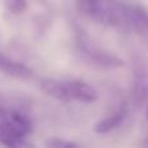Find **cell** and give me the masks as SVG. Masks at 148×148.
<instances>
[{"label": "cell", "instance_id": "6da1fadb", "mask_svg": "<svg viewBox=\"0 0 148 148\" xmlns=\"http://www.w3.org/2000/svg\"><path fill=\"white\" fill-rule=\"evenodd\" d=\"M40 88L44 94L61 101L92 103L97 99V94L88 83L83 81H60L43 79Z\"/></svg>", "mask_w": 148, "mask_h": 148}, {"label": "cell", "instance_id": "7a4b0ae2", "mask_svg": "<svg viewBox=\"0 0 148 148\" xmlns=\"http://www.w3.org/2000/svg\"><path fill=\"white\" fill-rule=\"evenodd\" d=\"M31 122L23 113L12 108H0V143L8 147L25 146L23 139L31 133Z\"/></svg>", "mask_w": 148, "mask_h": 148}, {"label": "cell", "instance_id": "3957f363", "mask_svg": "<svg viewBox=\"0 0 148 148\" xmlns=\"http://www.w3.org/2000/svg\"><path fill=\"white\" fill-rule=\"evenodd\" d=\"M79 9L94 20L109 26H127L123 5L113 0H79Z\"/></svg>", "mask_w": 148, "mask_h": 148}, {"label": "cell", "instance_id": "277c9868", "mask_svg": "<svg viewBox=\"0 0 148 148\" xmlns=\"http://www.w3.org/2000/svg\"><path fill=\"white\" fill-rule=\"evenodd\" d=\"M81 49L82 53L90 60L94 65L99 68H105V69H109V68H118L122 66L123 61L121 59H118L117 56L112 53H108V52L100 49L96 46H91L87 42H82L81 43Z\"/></svg>", "mask_w": 148, "mask_h": 148}, {"label": "cell", "instance_id": "5b68a950", "mask_svg": "<svg viewBox=\"0 0 148 148\" xmlns=\"http://www.w3.org/2000/svg\"><path fill=\"white\" fill-rule=\"evenodd\" d=\"M127 26H131L142 38L148 39V14L140 7L123 5Z\"/></svg>", "mask_w": 148, "mask_h": 148}, {"label": "cell", "instance_id": "8992f818", "mask_svg": "<svg viewBox=\"0 0 148 148\" xmlns=\"http://www.w3.org/2000/svg\"><path fill=\"white\" fill-rule=\"evenodd\" d=\"M0 70L4 74L17 79H29L31 77V70L26 65L9 59L0 53Z\"/></svg>", "mask_w": 148, "mask_h": 148}, {"label": "cell", "instance_id": "52a82bcc", "mask_svg": "<svg viewBox=\"0 0 148 148\" xmlns=\"http://www.w3.org/2000/svg\"><path fill=\"white\" fill-rule=\"evenodd\" d=\"M126 116V109L125 107H120L118 109H116L114 112H112L110 114H108L107 117H104L103 120H100L97 123H95L94 131L97 134H107L109 131L114 130L116 127L121 125V122L123 121Z\"/></svg>", "mask_w": 148, "mask_h": 148}, {"label": "cell", "instance_id": "ba28073f", "mask_svg": "<svg viewBox=\"0 0 148 148\" xmlns=\"http://www.w3.org/2000/svg\"><path fill=\"white\" fill-rule=\"evenodd\" d=\"M134 101L136 105H142L148 96V74L146 70L136 66L135 83H134Z\"/></svg>", "mask_w": 148, "mask_h": 148}, {"label": "cell", "instance_id": "9c48e42d", "mask_svg": "<svg viewBox=\"0 0 148 148\" xmlns=\"http://www.w3.org/2000/svg\"><path fill=\"white\" fill-rule=\"evenodd\" d=\"M47 146L49 147H61V148H70V147H77L75 143H72V142H65V140H61L59 138H53L51 140L47 142Z\"/></svg>", "mask_w": 148, "mask_h": 148}, {"label": "cell", "instance_id": "30bf717a", "mask_svg": "<svg viewBox=\"0 0 148 148\" xmlns=\"http://www.w3.org/2000/svg\"><path fill=\"white\" fill-rule=\"evenodd\" d=\"M9 8L14 13H20L25 8V0H10L9 1Z\"/></svg>", "mask_w": 148, "mask_h": 148}, {"label": "cell", "instance_id": "8fae6325", "mask_svg": "<svg viewBox=\"0 0 148 148\" xmlns=\"http://www.w3.org/2000/svg\"><path fill=\"white\" fill-rule=\"evenodd\" d=\"M146 117H147V121H148V108H147V113H146Z\"/></svg>", "mask_w": 148, "mask_h": 148}]
</instances>
